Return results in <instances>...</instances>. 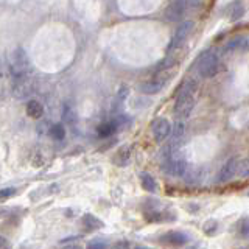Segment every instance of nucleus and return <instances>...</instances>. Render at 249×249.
<instances>
[{"instance_id": "nucleus-1", "label": "nucleus", "mask_w": 249, "mask_h": 249, "mask_svg": "<svg viewBox=\"0 0 249 249\" xmlns=\"http://www.w3.org/2000/svg\"><path fill=\"white\" fill-rule=\"evenodd\" d=\"M198 90V84L195 80H185L178 89L175 100V114L178 119L185 120L195 107V93Z\"/></svg>"}, {"instance_id": "nucleus-2", "label": "nucleus", "mask_w": 249, "mask_h": 249, "mask_svg": "<svg viewBox=\"0 0 249 249\" xmlns=\"http://www.w3.org/2000/svg\"><path fill=\"white\" fill-rule=\"evenodd\" d=\"M8 73L14 80H22V78H30L31 64L27 56V52L23 49H16L8 59Z\"/></svg>"}, {"instance_id": "nucleus-3", "label": "nucleus", "mask_w": 249, "mask_h": 249, "mask_svg": "<svg viewBox=\"0 0 249 249\" xmlns=\"http://www.w3.org/2000/svg\"><path fill=\"white\" fill-rule=\"evenodd\" d=\"M220 62L213 52H204L196 59V70L202 78H212L218 73Z\"/></svg>"}, {"instance_id": "nucleus-4", "label": "nucleus", "mask_w": 249, "mask_h": 249, "mask_svg": "<svg viewBox=\"0 0 249 249\" xmlns=\"http://www.w3.org/2000/svg\"><path fill=\"white\" fill-rule=\"evenodd\" d=\"M193 25H195V23L192 20H185V22H182L181 25L176 28L175 35H173V37H171V41L168 44V52L179 49V47H181L185 42V39L189 37V35L192 33Z\"/></svg>"}, {"instance_id": "nucleus-5", "label": "nucleus", "mask_w": 249, "mask_h": 249, "mask_svg": "<svg viewBox=\"0 0 249 249\" xmlns=\"http://www.w3.org/2000/svg\"><path fill=\"white\" fill-rule=\"evenodd\" d=\"M163 170H165L168 175H173V176H185L187 162L178 151L171 156L168 160L163 162Z\"/></svg>"}, {"instance_id": "nucleus-6", "label": "nucleus", "mask_w": 249, "mask_h": 249, "mask_svg": "<svg viewBox=\"0 0 249 249\" xmlns=\"http://www.w3.org/2000/svg\"><path fill=\"white\" fill-rule=\"evenodd\" d=\"M235 173H238V160L235 158H229L223 163V167L220 168V171H218L215 181L218 184L228 182L233 176H235Z\"/></svg>"}, {"instance_id": "nucleus-7", "label": "nucleus", "mask_w": 249, "mask_h": 249, "mask_svg": "<svg viewBox=\"0 0 249 249\" xmlns=\"http://www.w3.org/2000/svg\"><path fill=\"white\" fill-rule=\"evenodd\" d=\"M151 132H153V137L158 143H162L170 134H171V124L167 119H156L151 124Z\"/></svg>"}, {"instance_id": "nucleus-8", "label": "nucleus", "mask_w": 249, "mask_h": 249, "mask_svg": "<svg viewBox=\"0 0 249 249\" xmlns=\"http://www.w3.org/2000/svg\"><path fill=\"white\" fill-rule=\"evenodd\" d=\"M189 235L181 231H168L159 237V241L167 246H184L189 243Z\"/></svg>"}, {"instance_id": "nucleus-9", "label": "nucleus", "mask_w": 249, "mask_h": 249, "mask_svg": "<svg viewBox=\"0 0 249 249\" xmlns=\"http://www.w3.org/2000/svg\"><path fill=\"white\" fill-rule=\"evenodd\" d=\"M33 92V83L30 78H22V80H14L11 84V93L16 98H25Z\"/></svg>"}, {"instance_id": "nucleus-10", "label": "nucleus", "mask_w": 249, "mask_h": 249, "mask_svg": "<svg viewBox=\"0 0 249 249\" xmlns=\"http://www.w3.org/2000/svg\"><path fill=\"white\" fill-rule=\"evenodd\" d=\"M185 10L187 8L182 5V3H179L178 0L176 2L171 3L168 8H167V11H165V16H167V19L170 22H179L182 18H184V14H185Z\"/></svg>"}, {"instance_id": "nucleus-11", "label": "nucleus", "mask_w": 249, "mask_h": 249, "mask_svg": "<svg viewBox=\"0 0 249 249\" xmlns=\"http://www.w3.org/2000/svg\"><path fill=\"white\" fill-rule=\"evenodd\" d=\"M163 86H165V83L158 81V80H151V81H145L140 84L139 90L142 93H146V95H154V93H158L163 89Z\"/></svg>"}, {"instance_id": "nucleus-12", "label": "nucleus", "mask_w": 249, "mask_h": 249, "mask_svg": "<svg viewBox=\"0 0 249 249\" xmlns=\"http://www.w3.org/2000/svg\"><path fill=\"white\" fill-rule=\"evenodd\" d=\"M27 115L30 117V119H41V117L44 115V106L41 101L37 100H30L27 103Z\"/></svg>"}, {"instance_id": "nucleus-13", "label": "nucleus", "mask_w": 249, "mask_h": 249, "mask_svg": "<svg viewBox=\"0 0 249 249\" xmlns=\"http://www.w3.org/2000/svg\"><path fill=\"white\" fill-rule=\"evenodd\" d=\"M105 226V223L100 220L98 216L92 215V213H86L83 216V228L86 231H98Z\"/></svg>"}, {"instance_id": "nucleus-14", "label": "nucleus", "mask_w": 249, "mask_h": 249, "mask_svg": "<svg viewBox=\"0 0 249 249\" xmlns=\"http://www.w3.org/2000/svg\"><path fill=\"white\" fill-rule=\"evenodd\" d=\"M185 136V122L178 119L173 123V128H171V142H176V143H181L182 137Z\"/></svg>"}, {"instance_id": "nucleus-15", "label": "nucleus", "mask_w": 249, "mask_h": 249, "mask_svg": "<svg viewBox=\"0 0 249 249\" xmlns=\"http://www.w3.org/2000/svg\"><path fill=\"white\" fill-rule=\"evenodd\" d=\"M140 182H142L143 190L148 192V193H154L156 190H158V184H156V179L153 178V175L146 173V171L140 173Z\"/></svg>"}, {"instance_id": "nucleus-16", "label": "nucleus", "mask_w": 249, "mask_h": 249, "mask_svg": "<svg viewBox=\"0 0 249 249\" xmlns=\"http://www.w3.org/2000/svg\"><path fill=\"white\" fill-rule=\"evenodd\" d=\"M117 126H119V123H117L115 120L105 122V123H101L100 126L97 128V132H98L100 137H111L114 132L117 131Z\"/></svg>"}, {"instance_id": "nucleus-17", "label": "nucleus", "mask_w": 249, "mask_h": 249, "mask_svg": "<svg viewBox=\"0 0 249 249\" xmlns=\"http://www.w3.org/2000/svg\"><path fill=\"white\" fill-rule=\"evenodd\" d=\"M129 158H131V148L129 146H122L119 150V153L114 156V162L119 167H123V165H126V163L129 162Z\"/></svg>"}, {"instance_id": "nucleus-18", "label": "nucleus", "mask_w": 249, "mask_h": 249, "mask_svg": "<svg viewBox=\"0 0 249 249\" xmlns=\"http://www.w3.org/2000/svg\"><path fill=\"white\" fill-rule=\"evenodd\" d=\"M49 134H50V137L54 139V140H62V139L66 137V128L62 126L61 123H56V124H53V126L50 128Z\"/></svg>"}, {"instance_id": "nucleus-19", "label": "nucleus", "mask_w": 249, "mask_h": 249, "mask_svg": "<svg viewBox=\"0 0 249 249\" xmlns=\"http://www.w3.org/2000/svg\"><path fill=\"white\" fill-rule=\"evenodd\" d=\"M237 231L241 238H249V218H241L237 224Z\"/></svg>"}, {"instance_id": "nucleus-20", "label": "nucleus", "mask_w": 249, "mask_h": 249, "mask_svg": "<svg viewBox=\"0 0 249 249\" xmlns=\"http://www.w3.org/2000/svg\"><path fill=\"white\" fill-rule=\"evenodd\" d=\"M238 176L240 178H249V158L243 159L238 163Z\"/></svg>"}, {"instance_id": "nucleus-21", "label": "nucleus", "mask_w": 249, "mask_h": 249, "mask_svg": "<svg viewBox=\"0 0 249 249\" xmlns=\"http://www.w3.org/2000/svg\"><path fill=\"white\" fill-rule=\"evenodd\" d=\"M204 232L207 233V235H213V233L216 232V229H218V223L215 221V220H209V221H206V224H204Z\"/></svg>"}, {"instance_id": "nucleus-22", "label": "nucleus", "mask_w": 249, "mask_h": 249, "mask_svg": "<svg viewBox=\"0 0 249 249\" xmlns=\"http://www.w3.org/2000/svg\"><path fill=\"white\" fill-rule=\"evenodd\" d=\"M16 192H18V190H16L14 187H5V189H2V192H0V198H2V199L5 201V199H8V198L14 196Z\"/></svg>"}, {"instance_id": "nucleus-23", "label": "nucleus", "mask_w": 249, "mask_h": 249, "mask_svg": "<svg viewBox=\"0 0 249 249\" xmlns=\"http://www.w3.org/2000/svg\"><path fill=\"white\" fill-rule=\"evenodd\" d=\"M178 2L182 3L185 8H198L202 3V0H178Z\"/></svg>"}, {"instance_id": "nucleus-24", "label": "nucleus", "mask_w": 249, "mask_h": 249, "mask_svg": "<svg viewBox=\"0 0 249 249\" xmlns=\"http://www.w3.org/2000/svg\"><path fill=\"white\" fill-rule=\"evenodd\" d=\"M88 249H107V248L105 245V241H101V240H92V241H89Z\"/></svg>"}, {"instance_id": "nucleus-25", "label": "nucleus", "mask_w": 249, "mask_h": 249, "mask_svg": "<svg viewBox=\"0 0 249 249\" xmlns=\"http://www.w3.org/2000/svg\"><path fill=\"white\" fill-rule=\"evenodd\" d=\"M111 249H131V243L128 240H119L112 245Z\"/></svg>"}, {"instance_id": "nucleus-26", "label": "nucleus", "mask_w": 249, "mask_h": 249, "mask_svg": "<svg viewBox=\"0 0 249 249\" xmlns=\"http://www.w3.org/2000/svg\"><path fill=\"white\" fill-rule=\"evenodd\" d=\"M128 93H129V90H128V88H126V86H124V88H122L120 89V92H119V98H126L128 97Z\"/></svg>"}, {"instance_id": "nucleus-27", "label": "nucleus", "mask_w": 249, "mask_h": 249, "mask_svg": "<svg viewBox=\"0 0 249 249\" xmlns=\"http://www.w3.org/2000/svg\"><path fill=\"white\" fill-rule=\"evenodd\" d=\"M61 249H83L80 245H66V246H62Z\"/></svg>"}, {"instance_id": "nucleus-28", "label": "nucleus", "mask_w": 249, "mask_h": 249, "mask_svg": "<svg viewBox=\"0 0 249 249\" xmlns=\"http://www.w3.org/2000/svg\"><path fill=\"white\" fill-rule=\"evenodd\" d=\"M136 249H151V248H145V246H136Z\"/></svg>"}, {"instance_id": "nucleus-29", "label": "nucleus", "mask_w": 249, "mask_h": 249, "mask_svg": "<svg viewBox=\"0 0 249 249\" xmlns=\"http://www.w3.org/2000/svg\"><path fill=\"white\" fill-rule=\"evenodd\" d=\"M246 195H248V196H249V192H248V193H246Z\"/></svg>"}]
</instances>
